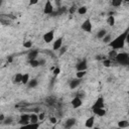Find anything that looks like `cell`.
Listing matches in <instances>:
<instances>
[{"label": "cell", "mask_w": 129, "mask_h": 129, "mask_svg": "<svg viewBox=\"0 0 129 129\" xmlns=\"http://www.w3.org/2000/svg\"><path fill=\"white\" fill-rule=\"evenodd\" d=\"M111 4H112V6H114V7H119V6H121L122 1H121V0H113V1L111 2Z\"/></svg>", "instance_id": "cell-30"}, {"label": "cell", "mask_w": 129, "mask_h": 129, "mask_svg": "<svg viewBox=\"0 0 129 129\" xmlns=\"http://www.w3.org/2000/svg\"><path fill=\"white\" fill-rule=\"evenodd\" d=\"M23 46L25 48H31L32 47V41L31 40H25L23 42Z\"/></svg>", "instance_id": "cell-29"}, {"label": "cell", "mask_w": 129, "mask_h": 129, "mask_svg": "<svg viewBox=\"0 0 129 129\" xmlns=\"http://www.w3.org/2000/svg\"><path fill=\"white\" fill-rule=\"evenodd\" d=\"M108 55H109L110 57H114V58H115V56L117 55V51H116V50H114V49H111V50L109 51Z\"/></svg>", "instance_id": "cell-31"}, {"label": "cell", "mask_w": 129, "mask_h": 129, "mask_svg": "<svg viewBox=\"0 0 129 129\" xmlns=\"http://www.w3.org/2000/svg\"><path fill=\"white\" fill-rule=\"evenodd\" d=\"M95 123V117L94 116H90L86 121H85V127L86 128H93Z\"/></svg>", "instance_id": "cell-13"}, {"label": "cell", "mask_w": 129, "mask_h": 129, "mask_svg": "<svg viewBox=\"0 0 129 129\" xmlns=\"http://www.w3.org/2000/svg\"><path fill=\"white\" fill-rule=\"evenodd\" d=\"M58 50H59V54H60V55H62V54L67 51V47H66V46H61Z\"/></svg>", "instance_id": "cell-36"}, {"label": "cell", "mask_w": 129, "mask_h": 129, "mask_svg": "<svg viewBox=\"0 0 129 129\" xmlns=\"http://www.w3.org/2000/svg\"><path fill=\"white\" fill-rule=\"evenodd\" d=\"M54 38V31L53 30H49L47 32H45L42 36V39L45 43H50Z\"/></svg>", "instance_id": "cell-4"}, {"label": "cell", "mask_w": 129, "mask_h": 129, "mask_svg": "<svg viewBox=\"0 0 129 129\" xmlns=\"http://www.w3.org/2000/svg\"><path fill=\"white\" fill-rule=\"evenodd\" d=\"M21 80H22V74L17 73V74L14 76V78H13V83H16V84L21 83Z\"/></svg>", "instance_id": "cell-21"}, {"label": "cell", "mask_w": 129, "mask_h": 129, "mask_svg": "<svg viewBox=\"0 0 129 129\" xmlns=\"http://www.w3.org/2000/svg\"><path fill=\"white\" fill-rule=\"evenodd\" d=\"M43 13L46 14V15H49L51 13H53V5H52V2L51 1H46L45 4H44V7H43Z\"/></svg>", "instance_id": "cell-5"}, {"label": "cell", "mask_w": 129, "mask_h": 129, "mask_svg": "<svg viewBox=\"0 0 129 129\" xmlns=\"http://www.w3.org/2000/svg\"><path fill=\"white\" fill-rule=\"evenodd\" d=\"M37 84H38L37 80L36 79H32V80H29V82L27 83V87L29 89H33V88H35L37 86Z\"/></svg>", "instance_id": "cell-19"}, {"label": "cell", "mask_w": 129, "mask_h": 129, "mask_svg": "<svg viewBox=\"0 0 129 129\" xmlns=\"http://www.w3.org/2000/svg\"><path fill=\"white\" fill-rule=\"evenodd\" d=\"M29 80H30V78H29V75L28 74H22V80H21V83L23 84V85H27V83L29 82Z\"/></svg>", "instance_id": "cell-22"}, {"label": "cell", "mask_w": 129, "mask_h": 129, "mask_svg": "<svg viewBox=\"0 0 129 129\" xmlns=\"http://www.w3.org/2000/svg\"><path fill=\"white\" fill-rule=\"evenodd\" d=\"M4 119H5V116L3 115V114H0V121H4Z\"/></svg>", "instance_id": "cell-40"}, {"label": "cell", "mask_w": 129, "mask_h": 129, "mask_svg": "<svg viewBox=\"0 0 129 129\" xmlns=\"http://www.w3.org/2000/svg\"><path fill=\"white\" fill-rule=\"evenodd\" d=\"M107 23H108V25L113 26V25L115 24V17H114L113 15H110V16L107 18Z\"/></svg>", "instance_id": "cell-25"}, {"label": "cell", "mask_w": 129, "mask_h": 129, "mask_svg": "<svg viewBox=\"0 0 129 129\" xmlns=\"http://www.w3.org/2000/svg\"><path fill=\"white\" fill-rule=\"evenodd\" d=\"M38 62H39V66H44V63H45V59H44V58L38 59Z\"/></svg>", "instance_id": "cell-38"}, {"label": "cell", "mask_w": 129, "mask_h": 129, "mask_svg": "<svg viewBox=\"0 0 129 129\" xmlns=\"http://www.w3.org/2000/svg\"><path fill=\"white\" fill-rule=\"evenodd\" d=\"M37 3H38L37 0H33V1L30 0V1H29V5H35V4H37Z\"/></svg>", "instance_id": "cell-39"}, {"label": "cell", "mask_w": 129, "mask_h": 129, "mask_svg": "<svg viewBox=\"0 0 129 129\" xmlns=\"http://www.w3.org/2000/svg\"><path fill=\"white\" fill-rule=\"evenodd\" d=\"M37 116H38V121H43V120H44V118H45V114H44L43 112L39 113Z\"/></svg>", "instance_id": "cell-33"}, {"label": "cell", "mask_w": 129, "mask_h": 129, "mask_svg": "<svg viewBox=\"0 0 129 129\" xmlns=\"http://www.w3.org/2000/svg\"><path fill=\"white\" fill-rule=\"evenodd\" d=\"M37 55H38V50H36V49H32V50H30V51L28 52V54H27V56H28V59H29V60L36 59Z\"/></svg>", "instance_id": "cell-16"}, {"label": "cell", "mask_w": 129, "mask_h": 129, "mask_svg": "<svg viewBox=\"0 0 129 129\" xmlns=\"http://www.w3.org/2000/svg\"><path fill=\"white\" fill-rule=\"evenodd\" d=\"M93 113L99 117H103L106 115V109L105 108H100V109H94Z\"/></svg>", "instance_id": "cell-15"}, {"label": "cell", "mask_w": 129, "mask_h": 129, "mask_svg": "<svg viewBox=\"0 0 129 129\" xmlns=\"http://www.w3.org/2000/svg\"><path fill=\"white\" fill-rule=\"evenodd\" d=\"M103 63H104L105 67L108 68V67L111 66V60H110V59H104V60H103Z\"/></svg>", "instance_id": "cell-35"}, {"label": "cell", "mask_w": 129, "mask_h": 129, "mask_svg": "<svg viewBox=\"0 0 129 129\" xmlns=\"http://www.w3.org/2000/svg\"><path fill=\"white\" fill-rule=\"evenodd\" d=\"M112 129H119V128H118V127H117V128H112Z\"/></svg>", "instance_id": "cell-44"}, {"label": "cell", "mask_w": 129, "mask_h": 129, "mask_svg": "<svg viewBox=\"0 0 129 129\" xmlns=\"http://www.w3.org/2000/svg\"><path fill=\"white\" fill-rule=\"evenodd\" d=\"M94 129H100L99 127H94Z\"/></svg>", "instance_id": "cell-41"}, {"label": "cell", "mask_w": 129, "mask_h": 129, "mask_svg": "<svg viewBox=\"0 0 129 129\" xmlns=\"http://www.w3.org/2000/svg\"><path fill=\"white\" fill-rule=\"evenodd\" d=\"M18 123H19L21 126H23V125H26V124L30 123V122H29V114H21V115H20V118H19Z\"/></svg>", "instance_id": "cell-9"}, {"label": "cell", "mask_w": 129, "mask_h": 129, "mask_svg": "<svg viewBox=\"0 0 129 129\" xmlns=\"http://www.w3.org/2000/svg\"><path fill=\"white\" fill-rule=\"evenodd\" d=\"M39 123H28L26 125L20 126V129H38Z\"/></svg>", "instance_id": "cell-14"}, {"label": "cell", "mask_w": 129, "mask_h": 129, "mask_svg": "<svg viewBox=\"0 0 129 129\" xmlns=\"http://www.w3.org/2000/svg\"><path fill=\"white\" fill-rule=\"evenodd\" d=\"M2 5V0H0V6Z\"/></svg>", "instance_id": "cell-42"}, {"label": "cell", "mask_w": 129, "mask_h": 129, "mask_svg": "<svg viewBox=\"0 0 129 129\" xmlns=\"http://www.w3.org/2000/svg\"><path fill=\"white\" fill-rule=\"evenodd\" d=\"M61 46H62V37H58V38H56V40H54L53 45H52V49L58 50Z\"/></svg>", "instance_id": "cell-11"}, {"label": "cell", "mask_w": 129, "mask_h": 129, "mask_svg": "<svg viewBox=\"0 0 129 129\" xmlns=\"http://www.w3.org/2000/svg\"><path fill=\"white\" fill-rule=\"evenodd\" d=\"M76 122H77V120H76L75 118H69V119H67V120L64 121L63 126H64V128L70 129V128H72V127L76 124Z\"/></svg>", "instance_id": "cell-10"}, {"label": "cell", "mask_w": 129, "mask_h": 129, "mask_svg": "<svg viewBox=\"0 0 129 129\" xmlns=\"http://www.w3.org/2000/svg\"><path fill=\"white\" fill-rule=\"evenodd\" d=\"M106 34H107V30H106V29H100V30L97 32V38L103 39Z\"/></svg>", "instance_id": "cell-20"}, {"label": "cell", "mask_w": 129, "mask_h": 129, "mask_svg": "<svg viewBox=\"0 0 129 129\" xmlns=\"http://www.w3.org/2000/svg\"><path fill=\"white\" fill-rule=\"evenodd\" d=\"M52 73H53L54 76H57V75H59V73H60V69H59V68H53Z\"/></svg>", "instance_id": "cell-34"}, {"label": "cell", "mask_w": 129, "mask_h": 129, "mask_svg": "<svg viewBox=\"0 0 129 129\" xmlns=\"http://www.w3.org/2000/svg\"><path fill=\"white\" fill-rule=\"evenodd\" d=\"M49 121H50L52 124H56V118H55V117H50V118H49Z\"/></svg>", "instance_id": "cell-37"}, {"label": "cell", "mask_w": 129, "mask_h": 129, "mask_svg": "<svg viewBox=\"0 0 129 129\" xmlns=\"http://www.w3.org/2000/svg\"><path fill=\"white\" fill-rule=\"evenodd\" d=\"M71 104H72V106H73L74 109H78V108H80L83 105V101H82V99L79 96H76L75 98H73Z\"/></svg>", "instance_id": "cell-6"}, {"label": "cell", "mask_w": 129, "mask_h": 129, "mask_svg": "<svg viewBox=\"0 0 129 129\" xmlns=\"http://www.w3.org/2000/svg\"><path fill=\"white\" fill-rule=\"evenodd\" d=\"M115 59L120 64H128L129 62V54L127 52H117Z\"/></svg>", "instance_id": "cell-2"}, {"label": "cell", "mask_w": 129, "mask_h": 129, "mask_svg": "<svg viewBox=\"0 0 129 129\" xmlns=\"http://www.w3.org/2000/svg\"><path fill=\"white\" fill-rule=\"evenodd\" d=\"M127 127H129V122L127 120H121L118 122V128L119 129H124Z\"/></svg>", "instance_id": "cell-17"}, {"label": "cell", "mask_w": 129, "mask_h": 129, "mask_svg": "<svg viewBox=\"0 0 129 129\" xmlns=\"http://www.w3.org/2000/svg\"><path fill=\"white\" fill-rule=\"evenodd\" d=\"M29 64H30V67H32V68H37V67L39 66L38 59H32V60H29Z\"/></svg>", "instance_id": "cell-27"}, {"label": "cell", "mask_w": 129, "mask_h": 129, "mask_svg": "<svg viewBox=\"0 0 129 129\" xmlns=\"http://www.w3.org/2000/svg\"><path fill=\"white\" fill-rule=\"evenodd\" d=\"M50 129H55V128H54V127H51V128H50Z\"/></svg>", "instance_id": "cell-43"}, {"label": "cell", "mask_w": 129, "mask_h": 129, "mask_svg": "<svg viewBox=\"0 0 129 129\" xmlns=\"http://www.w3.org/2000/svg\"><path fill=\"white\" fill-rule=\"evenodd\" d=\"M87 75V71H82V72H77V74H76V77H77V79H80V80H82L85 76Z\"/></svg>", "instance_id": "cell-26"}, {"label": "cell", "mask_w": 129, "mask_h": 129, "mask_svg": "<svg viewBox=\"0 0 129 129\" xmlns=\"http://www.w3.org/2000/svg\"><path fill=\"white\" fill-rule=\"evenodd\" d=\"M129 36V32L128 30H125L124 32H122L120 35H118L116 38L112 39L111 42L109 43V46L114 49V50H117V49H120V48H123L124 45H125V42L127 41V37Z\"/></svg>", "instance_id": "cell-1"}, {"label": "cell", "mask_w": 129, "mask_h": 129, "mask_svg": "<svg viewBox=\"0 0 129 129\" xmlns=\"http://www.w3.org/2000/svg\"><path fill=\"white\" fill-rule=\"evenodd\" d=\"M76 69H77V72L87 71V69H88L87 60H86V59H83V60H81L80 62H78V63H77V66H76Z\"/></svg>", "instance_id": "cell-8"}, {"label": "cell", "mask_w": 129, "mask_h": 129, "mask_svg": "<svg viewBox=\"0 0 129 129\" xmlns=\"http://www.w3.org/2000/svg\"><path fill=\"white\" fill-rule=\"evenodd\" d=\"M77 9H78V8H77L76 6H72V7L69 8V13H70V14H74V13L77 11Z\"/></svg>", "instance_id": "cell-32"}, {"label": "cell", "mask_w": 129, "mask_h": 129, "mask_svg": "<svg viewBox=\"0 0 129 129\" xmlns=\"http://www.w3.org/2000/svg\"><path fill=\"white\" fill-rule=\"evenodd\" d=\"M102 40H103V42H104V43H107V44H109V43L111 42V40H112V35L107 33V34L104 36V38H103Z\"/></svg>", "instance_id": "cell-24"}, {"label": "cell", "mask_w": 129, "mask_h": 129, "mask_svg": "<svg viewBox=\"0 0 129 129\" xmlns=\"http://www.w3.org/2000/svg\"><path fill=\"white\" fill-rule=\"evenodd\" d=\"M105 107V103H104V98L103 97H99L96 102L94 103L93 107H92V110L94 109H100V108H104Z\"/></svg>", "instance_id": "cell-7"}, {"label": "cell", "mask_w": 129, "mask_h": 129, "mask_svg": "<svg viewBox=\"0 0 129 129\" xmlns=\"http://www.w3.org/2000/svg\"><path fill=\"white\" fill-rule=\"evenodd\" d=\"M29 122H30V123H39L37 114H35V113L30 114V115H29Z\"/></svg>", "instance_id": "cell-18"}, {"label": "cell", "mask_w": 129, "mask_h": 129, "mask_svg": "<svg viewBox=\"0 0 129 129\" xmlns=\"http://www.w3.org/2000/svg\"><path fill=\"white\" fill-rule=\"evenodd\" d=\"M87 11H88V9H87V7H86V6H81V7H79V8L77 9V12H78L79 14H81V15L86 14V13H87Z\"/></svg>", "instance_id": "cell-23"}, {"label": "cell", "mask_w": 129, "mask_h": 129, "mask_svg": "<svg viewBox=\"0 0 129 129\" xmlns=\"http://www.w3.org/2000/svg\"><path fill=\"white\" fill-rule=\"evenodd\" d=\"M81 85V80L80 79H73V80H71L70 81V89H76V88H78L79 86Z\"/></svg>", "instance_id": "cell-12"}, {"label": "cell", "mask_w": 129, "mask_h": 129, "mask_svg": "<svg viewBox=\"0 0 129 129\" xmlns=\"http://www.w3.org/2000/svg\"><path fill=\"white\" fill-rule=\"evenodd\" d=\"M81 28L82 30H84L85 32H91L92 29H93V24H92V21L90 19H86L82 25H81Z\"/></svg>", "instance_id": "cell-3"}, {"label": "cell", "mask_w": 129, "mask_h": 129, "mask_svg": "<svg viewBox=\"0 0 129 129\" xmlns=\"http://www.w3.org/2000/svg\"><path fill=\"white\" fill-rule=\"evenodd\" d=\"M12 122H13V118L12 117H5V119L3 121V123L5 125H10V124H12Z\"/></svg>", "instance_id": "cell-28"}]
</instances>
